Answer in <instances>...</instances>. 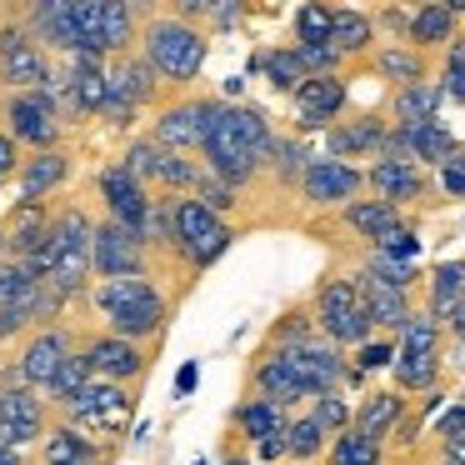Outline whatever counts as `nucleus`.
I'll return each instance as SVG.
<instances>
[{
  "label": "nucleus",
  "mask_w": 465,
  "mask_h": 465,
  "mask_svg": "<svg viewBox=\"0 0 465 465\" xmlns=\"http://www.w3.org/2000/svg\"><path fill=\"white\" fill-rule=\"evenodd\" d=\"M275 141H281V135L271 131V115L265 111H255V105H245V101L241 105L225 101L221 121H215L211 141H205V151H201V161H205V171L221 175L225 185L245 191L261 171H271Z\"/></svg>",
  "instance_id": "1"
},
{
  "label": "nucleus",
  "mask_w": 465,
  "mask_h": 465,
  "mask_svg": "<svg viewBox=\"0 0 465 465\" xmlns=\"http://www.w3.org/2000/svg\"><path fill=\"white\" fill-rule=\"evenodd\" d=\"M141 55L151 61V71L161 75L171 91H185V85L201 75L205 55H211V41H205L201 25H185L175 11H151L141 31Z\"/></svg>",
  "instance_id": "2"
},
{
  "label": "nucleus",
  "mask_w": 465,
  "mask_h": 465,
  "mask_svg": "<svg viewBox=\"0 0 465 465\" xmlns=\"http://www.w3.org/2000/svg\"><path fill=\"white\" fill-rule=\"evenodd\" d=\"M311 311H315V325H321V335L331 345H355L361 351L365 341H375V321L365 311L351 275H321L311 291Z\"/></svg>",
  "instance_id": "3"
},
{
  "label": "nucleus",
  "mask_w": 465,
  "mask_h": 465,
  "mask_svg": "<svg viewBox=\"0 0 465 465\" xmlns=\"http://www.w3.org/2000/svg\"><path fill=\"white\" fill-rule=\"evenodd\" d=\"M175 241H181V271L201 275L231 251L235 231L225 225V215L205 211L195 195H175Z\"/></svg>",
  "instance_id": "4"
},
{
  "label": "nucleus",
  "mask_w": 465,
  "mask_h": 465,
  "mask_svg": "<svg viewBox=\"0 0 465 465\" xmlns=\"http://www.w3.org/2000/svg\"><path fill=\"white\" fill-rule=\"evenodd\" d=\"M155 95H161V75L151 71V61H145L141 51L135 55H111L105 61V121L115 125V131H125V125L135 121V111L141 105H151Z\"/></svg>",
  "instance_id": "5"
},
{
  "label": "nucleus",
  "mask_w": 465,
  "mask_h": 465,
  "mask_svg": "<svg viewBox=\"0 0 465 465\" xmlns=\"http://www.w3.org/2000/svg\"><path fill=\"white\" fill-rule=\"evenodd\" d=\"M221 111H225V101H215V95H185V101H171L161 115H155L151 141L165 145V151H175V155L205 151V141H211Z\"/></svg>",
  "instance_id": "6"
},
{
  "label": "nucleus",
  "mask_w": 465,
  "mask_h": 465,
  "mask_svg": "<svg viewBox=\"0 0 465 465\" xmlns=\"http://www.w3.org/2000/svg\"><path fill=\"white\" fill-rule=\"evenodd\" d=\"M135 411V385H115L95 375L71 405H61V425H75V430H101V435H121L125 420Z\"/></svg>",
  "instance_id": "7"
},
{
  "label": "nucleus",
  "mask_w": 465,
  "mask_h": 465,
  "mask_svg": "<svg viewBox=\"0 0 465 465\" xmlns=\"http://www.w3.org/2000/svg\"><path fill=\"white\" fill-rule=\"evenodd\" d=\"M0 121L15 135V145H31L41 151H61V105L51 101V91H15L0 101Z\"/></svg>",
  "instance_id": "8"
},
{
  "label": "nucleus",
  "mask_w": 465,
  "mask_h": 465,
  "mask_svg": "<svg viewBox=\"0 0 465 465\" xmlns=\"http://www.w3.org/2000/svg\"><path fill=\"white\" fill-rule=\"evenodd\" d=\"M361 191H371V175L355 171V165L331 161V155H315V161L305 165V181H301L305 205H321V211H345V205L361 201Z\"/></svg>",
  "instance_id": "9"
},
{
  "label": "nucleus",
  "mask_w": 465,
  "mask_h": 465,
  "mask_svg": "<svg viewBox=\"0 0 465 465\" xmlns=\"http://www.w3.org/2000/svg\"><path fill=\"white\" fill-rule=\"evenodd\" d=\"M95 275H101V281L151 275V251H145L141 231H131V225L105 215V221L95 225Z\"/></svg>",
  "instance_id": "10"
},
{
  "label": "nucleus",
  "mask_w": 465,
  "mask_h": 465,
  "mask_svg": "<svg viewBox=\"0 0 465 465\" xmlns=\"http://www.w3.org/2000/svg\"><path fill=\"white\" fill-rule=\"evenodd\" d=\"M75 351H81V345L71 341V331H65V325H41L35 335H25L21 355H15V371H21V381L31 385V391L45 395V385L61 375V365L71 361Z\"/></svg>",
  "instance_id": "11"
},
{
  "label": "nucleus",
  "mask_w": 465,
  "mask_h": 465,
  "mask_svg": "<svg viewBox=\"0 0 465 465\" xmlns=\"http://www.w3.org/2000/svg\"><path fill=\"white\" fill-rule=\"evenodd\" d=\"M81 351L91 355V365H95V375H101V381L141 385L145 375H151V355H155V345H131V341H121V335L101 331V335H85Z\"/></svg>",
  "instance_id": "12"
},
{
  "label": "nucleus",
  "mask_w": 465,
  "mask_h": 465,
  "mask_svg": "<svg viewBox=\"0 0 465 465\" xmlns=\"http://www.w3.org/2000/svg\"><path fill=\"white\" fill-rule=\"evenodd\" d=\"M95 191H101L105 215H111V221L131 225V231H145V221H151V211H155V191H145V185L135 181L121 161L105 165V171L95 175Z\"/></svg>",
  "instance_id": "13"
},
{
  "label": "nucleus",
  "mask_w": 465,
  "mask_h": 465,
  "mask_svg": "<svg viewBox=\"0 0 465 465\" xmlns=\"http://www.w3.org/2000/svg\"><path fill=\"white\" fill-rule=\"evenodd\" d=\"M351 281H355V291H361L365 311H371V321H375V335H395V341H401V331L411 325V315H415V311H411V295L381 285L371 271H365V265L351 275Z\"/></svg>",
  "instance_id": "14"
},
{
  "label": "nucleus",
  "mask_w": 465,
  "mask_h": 465,
  "mask_svg": "<svg viewBox=\"0 0 465 465\" xmlns=\"http://www.w3.org/2000/svg\"><path fill=\"white\" fill-rule=\"evenodd\" d=\"M385 141H391V121L381 115H361V121H335L325 131V151L331 161H355V155H385Z\"/></svg>",
  "instance_id": "15"
},
{
  "label": "nucleus",
  "mask_w": 465,
  "mask_h": 465,
  "mask_svg": "<svg viewBox=\"0 0 465 465\" xmlns=\"http://www.w3.org/2000/svg\"><path fill=\"white\" fill-rule=\"evenodd\" d=\"M345 101H351V91H345L341 75H315V81L301 85V95H295V111H301V131H331L335 115L345 111Z\"/></svg>",
  "instance_id": "16"
},
{
  "label": "nucleus",
  "mask_w": 465,
  "mask_h": 465,
  "mask_svg": "<svg viewBox=\"0 0 465 465\" xmlns=\"http://www.w3.org/2000/svg\"><path fill=\"white\" fill-rule=\"evenodd\" d=\"M291 420H295V415L285 411V405L265 401V395H251V401H241L231 411V425L241 430L245 445H255V450H261V445H271V440H285Z\"/></svg>",
  "instance_id": "17"
},
{
  "label": "nucleus",
  "mask_w": 465,
  "mask_h": 465,
  "mask_svg": "<svg viewBox=\"0 0 465 465\" xmlns=\"http://www.w3.org/2000/svg\"><path fill=\"white\" fill-rule=\"evenodd\" d=\"M25 15V31H31V41L41 45V51L51 55H75V21H71V0H41V5H31Z\"/></svg>",
  "instance_id": "18"
},
{
  "label": "nucleus",
  "mask_w": 465,
  "mask_h": 465,
  "mask_svg": "<svg viewBox=\"0 0 465 465\" xmlns=\"http://www.w3.org/2000/svg\"><path fill=\"white\" fill-rule=\"evenodd\" d=\"M5 231H11V261L25 265L35 261V255L51 245V231H55V211L45 201H25L21 211L5 221Z\"/></svg>",
  "instance_id": "19"
},
{
  "label": "nucleus",
  "mask_w": 465,
  "mask_h": 465,
  "mask_svg": "<svg viewBox=\"0 0 465 465\" xmlns=\"http://www.w3.org/2000/svg\"><path fill=\"white\" fill-rule=\"evenodd\" d=\"M365 175H371V191L381 195V201H391L395 211L430 195V181H425V171L415 161H375Z\"/></svg>",
  "instance_id": "20"
},
{
  "label": "nucleus",
  "mask_w": 465,
  "mask_h": 465,
  "mask_svg": "<svg viewBox=\"0 0 465 465\" xmlns=\"http://www.w3.org/2000/svg\"><path fill=\"white\" fill-rule=\"evenodd\" d=\"M155 301H165L161 295V285L151 281V275H125V281H95L91 285V305L111 321V315H121V311H141V305H155Z\"/></svg>",
  "instance_id": "21"
},
{
  "label": "nucleus",
  "mask_w": 465,
  "mask_h": 465,
  "mask_svg": "<svg viewBox=\"0 0 465 465\" xmlns=\"http://www.w3.org/2000/svg\"><path fill=\"white\" fill-rule=\"evenodd\" d=\"M440 81H420V85H401V91L391 95V125L395 131H415V125H430L435 115H440Z\"/></svg>",
  "instance_id": "22"
},
{
  "label": "nucleus",
  "mask_w": 465,
  "mask_h": 465,
  "mask_svg": "<svg viewBox=\"0 0 465 465\" xmlns=\"http://www.w3.org/2000/svg\"><path fill=\"white\" fill-rule=\"evenodd\" d=\"M371 65H375V75L381 81H391L395 91L401 85H420V81H430V61H425L415 45H405V41H391V45H381V51L371 55Z\"/></svg>",
  "instance_id": "23"
},
{
  "label": "nucleus",
  "mask_w": 465,
  "mask_h": 465,
  "mask_svg": "<svg viewBox=\"0 0 465 465\" xmlns=\"http://www.w3.org/2000/svg\"><path fill=\"white\" fill-rule=\"evenodd\" d=\"M401 420H405V395L401 391H375V395H365V401H361L351 430H361V435H371V440L385 445Z\"/></svg>",
  "instance_id": "24"
},
{
  "label": "nucleus",
  "mask_w": 465,
  "mask_h": 465,
  "mask_svg": "<svg viewBox=\"0 0 465 465\" xmlns=\"http://www.w3.org/2000/svg\"><path fill=\"white\" fill-rule=\"evenodd\" d=\"M41 465H101V445L75 425H51L41 440Z\"/></svg>",
  "instance_id": "25"
},
{
  "label": "nucleus",
  "mask_w": 465,
  "mask_h": 465,
  "mask_svg": "<svg viewBox=\"0 0 465 465\" xmlns=\"http://www.w3.org/2000/svg\"><path fill=\"white\" fill-rule=\"evenodd\" d=\"M21 195L25 201H45L51 191H61L65 181H71V155L65 151H41V155H31V161L21 165Z\"/></svg>",
  "instance_id": "26"
},
{
  "label": "nucleus",
  "mask_w": 465,
  "mask_h": 465,
  "mask_svg": "<svg viewBox=\"0 0 465 465\" xmlns=\"http://www.w3.org/2000/svg\"><path fill=\"white\" fill-rule=\"evenodd\" d=\"M341 221L351 225V231L361 235V241L381 245L385 235H395V231L405 225V215L395 211L391 201H381V195H375V201H355V205H345V211H341Z\"/></svg>",
  "instance_id": "27"
},
{
  "label": "nucleus",
  "mask_w": 465,
  "mask_h": 465,
  "mask_svg": "<svg viewBox=\"0 0 465 465\" xmlns=\"http://www.w3.org/2000/svg\"><path fill=\"white\" fill-rule=\"evenodd\" d=\"M460 301H465V261H440L430 275H425V311L445 325Z\"/></svg>",
  "instance_id": "28"
},
{
  "label": "nucleus",
  "mask_w": 465,
  "mask_h": 465,
  "mask_svg": "<svg viewBox=\"0 0 465 465\" xmlns=\"http://www.w3.org/2000/svg\"><path fill=\"white\" fill-rule=\"evenodd\" d=\"M450 41H455V11L450 5H420V11L411 15V41L405 45H415L420 55L450 51Z\"/></svg>",
  "instance_id": "29"
},
{
  "label": "nucleus",
  "mask_w": 465,
  "mask_h": 465,
  "mask_svg": "<svg viewBox=\"0 0 465 465\" xmlns=\"http://www.w3.org/2000/svg\"><path fill=\"white\" fill-rule=\"evenodd\" d=\"M145 15L151 11H135L125 0H105V55H135L145 31Z\"/></svg>",
  "instance_id": "30"
},
{
  "label": "nucleus",
  "mask_w": 465,
  "mask_h": 465,
  "mask_svg": "<svg viewBox=\"0 0 465 465\" xmlns=\"http://www.w3.org/2000/svg\"><path fill=\"white\" fill-rule=\"evenodd\" d=\"M255 71H265V81H271L275 91H285V95H301V85L311 81V71H305V61H301L295 45H275V51L255 55Z\"/></svg>",
  "instance_id": "31"
},
{
  "label": "nucleus",
  "mask_w": 465,
  "mask_h": 465,
  "mask_svg": "<svg viewBox=\"0 0 465 465\" xmlns=\"http://www.w3.org/2000/svg\"><path fill=\"white\" fill-rule=\"evenodd\" d=\"M71 21H75V55H105V0H71Z\"/></svg>",
  "instance_id": "32"
},
{
  "label": "nucleus",
  "mask_w": 465,
  "mask_h": 465,
  "mask_svg": "<svg viewBox=\"0 0 465 465\" xmlns=\"http://www.w3.org/2000/svg\"><path fill=\"white\" fill-rule=\"evenodd\" d=\"M395 375V391L401 395H430L440 391V355H401V361L391 365Z\"/></svg>",
  "instance_id": "33"
},
{
  "label": "nucleus",
  "mask_w": 465,
  "mask_h": 465,
  "mask_svg": "<svg viewBox=\"0 0 465 465\" xmlns=\"http://www.w3.org/2000/svg\"><path fill=\"white\" fill-rule=\"evenodd\" d=\"M331 45L341 55H365L375 45V15L365 11H335V31H331Z\"/></svg>",
  "instance_id": "34"
},
{
  "label": "nucleus",
  "mask_w": 465,
  "mask_h": 465,
  "mask_svg": "<svg viewBox=\"0 0 465 465\" xmlns=\"http://www.w3.org/2000/svg\"><path fill=\"white\" fill-rule=\"evenodd\" d=\"M91 381H95V365H91V355H85V351H75L71 361L61 365V375H55V381L45 385V401H51V411H61V405H71V401H75V395H81Z\"/></svg>",
  "instance_id": "35"
},
{
  "label": "nucleus",
  "mask_w": 465,
  "mask_h": 465,
  "mask_svg": "<svg viewBox=\"0 0 465 465\" xmlns=\"http://www.w3.org/2000/svg\"><path fill=\"white\" fill-rule=\"evenodd\" d=\"M165 155H171L165 145H155L151 135H141V141H131L121 151V165L145 185V191H155V185H161V171H165Z\"/></svg>",
  "instance_id": "36"
},
{
  "label": "nucleus",
  "mask_w": 465,
  "mask_h": 465,
  "mask_svg": "<svg viewBox=\"0 0 465 465\" xmlns=\"http://www.w3.org/2000/svg\"><path fill=\"white\" fill-rule=\"evenodd\" d=\"M325 445H331V435H325V430H321V420H315V415L305 411V415H295L291 430H285V460H295V465L321 460Z\"/></svg>",
  "instance_id": "37"
},
{
  "label": "nucleus",
  "mask_w": 465,
  "mask_h": 465,
  "mask_svg": "<svg viewBox=\"0 0 465 465\" xmlns=\"http://www.w3.org/2000/svg\"><path fill=\"white\" fill-rule=\"evenodd\" d=\"M445 351V325L430 311H415L411 325L401 331V355H440Z\"/></svg>",
  "instance_id": "38"
},
{
  "label": "nucleus",
  "mask_w": 465,
  "mask_h": 465,
  "mask_svg": "<svg viewBox=\"0 0 465 465\" xmlns=\"http://www.w3.org/2000/svg\"><path fill=\"white\" fill-rule=\"evenodd\" d=\"M381 455H385L381 440H371V435H361V430H345L331 440L325 465H381Z\"/></svg>",
  "instance_id": "39"
},
{
  "label": "nucleus",
  "mask_w": 465,
  "mask_h": 465,
  "mask_svg": "<svg viewBox=\"0 0 465 465\" xmlns=\"http://www.w3.org/2000/svg\"><path fill=\"white\" fill-rule=\"evenodd\" d=\"M335 11L331 5H301L295 11V45H331Z\"/></svg>",
  "instance_id": "40"
},
{
  "label": "nucleus",
  "mask_w": 465,
  "mask_h": 465,
  "mask_svg": "<svg viewBox=\"0 0 465 465\" xmlns=\"http://www.w3.org/2000/svg\"><path fill=\"white\" fill-rule=\"evenodd\" d=\"M365 271H371L381 285H391V291H405V295H411V285H415V281H420V265L391 261V255H381V251L365 255Z\"/></svg>",
  "instance_id": "41"
},
{
  "label": "nucleus",
  "mask_w": 465,
  "mask_h": 465,
  "mask_svg": "<svg viewBox=\"0 0 465 465\" xmlns=\"http://www.w3.org/2000/svg\"><path fill=\"white\" fill-rule=\"evenodd\" d=\"M311 415L321 420V430L331 435V440H335V435H345V430L355 425V411H351V401H345L341 391H335V395H321V401H311Z\"/></svg>",
  "instance_id": "42"
},
{
  "label": "nucleus",
  "mask_w": 465,
  "mask_h": 465,
  "mask_svg": "<svg viewBox=\"0 0 465 465\" xmlns=\"http://www.w3.org/2000/svg\"><path fill=\"white\" fill-rule=\"evenodd\" d=\"M201 165H205V161H201ZM195 201H201L205 211L225 215V211H235V201H241V191H235V185H225L221 175L201 171V181H195Z\"/></svg>",
  "instance_id": "43"
},
{
  "label": "nucleus",
  "mask_w": 465,
  "mask_h": 465,
  "mask_svg": "<svg viewBox=\"0 0 465 465\" xmlns=\"http://www.w3.org/2000/svg\"><path fill=\"white\" fill-rule=\"evenodd\" d=\"M401 361V341H391V335H375V341H365L361 351H355V371L371 375V371H385V365Z\"/></svg>",
  "instance_id": "44"
},
{
  "label": "nucleus",
  "mask_w": 465,
  "mask_h": 465,
  "mask_svg": "<svg viewBox=\"0 0 465 465\" xmlns=\"http://www.w3.org/2000/svg\"><path fill=\"white\" fill-rule=\"evenodd\" d=\"M31 285H35V275L25 271V265H15V261H11V265H0V311H11V305L21 301Z\"/></svg>",
  "instance_id": "45"
},
{
  "label": "nucleus",
  "mask_w": 465,
  "mask_h": 465,
  "mask_svg": "<svg viewBox=\"0 0 465 465\" xmlns=\"http://www.w3.org/2000/svg\"><path fill=\"white\" fill-rule=\"evenodd\" d=\"M295 51H301L311 81H315V75H341V61H345V55L335 51V45H295Z\"/></svg>",
  "instance_id": "46"
},
{
  "label": "nucleus",
  "mask_w": 465,
  "mask_h": 465,
  "mask_svg": "<svg viewBox=\"0 0 465 465\" xmlns=\"http://www.w3.org/2000/svg\"><path fill=\"white\" fill-rule=\"evenodd\" d=\"M371 251L391 255V261H405V265H415V255H420V235H415L411 225H401V231H395V235H385L381 245H371Z\"/></svg>",
  "instance_id": "47"
},
{
  "label": "nucleus",
  "mask_w": 465,
  "mask_h": 465,
  "mask_svg": "<svg viewBox=\"0 0 465 465\" xmlns=\"http://www.w3.org/2000/svg\"><path fill=\"white\" fill-rule=\"evenodd\" d=\"M460 435H465V411H460V405H450V411L435 415V425H430V440L435 445H450V440H460Z\"/></svg>",
  "instance_id": "48"
},
{
  "label": "nucleus",
  "mask_w": 465,
  "mask_h": 465,
  "mask_svg": "<svg viewBox=\"0 0 465 465\" xmlns=\"http://www.w3.org/2000/svg\"><path fill=\"white\" fill-rule=\"evenodd\" d=\"M21 165H25V155H21V145H15V135L0 131V185L15 181V175H21Z\"/></svg>",
  "instance_id": "49"
},
{
  "label": "nucleus",
  "mask_w": 465,
  "mask_h": 465,
  "mask_svg": "<svg viewBox=\"0 0 465 465\" xmlns=\"http://www.w3.org/2000/svg\"><path fill=\"white\" fill-rule=\"evenodd\" d=\"M440 191L455 195V201H465V145L455 151L450 165H440Z\"/></svg>",
  "instance_id": "50"
},
{
  "label": "nucleus",
  "mask_w": 465,
  "mask_h": 465,
  "mask_svg": "<svg viewBox=\"0 0 465 465\" xmlns=\"http://www.w3.org/2000/svg\"><path fill=\"white\" fill-rule=\"evenodd\" d=\"M440 91L450 95V101L465 105V65H460V71H445V75H440Z\"/></svg>",
  "instance_id": "51"
},
{
  "label": "nucleus",
  "mask_w": 465,
  "mask_h": 465,
  "mask_svg": "<svg viewBox=\"0 0 465 465\" xmlns=\"http://www.w3.org/2000/svg\"><path fill=\"white\" fill-rule=\"evenodd\" d=\"M445 335H450V341H465V301L450 311V321H445Z\"/></svg>",
  "instance_id": "52"
},
{
  "label": "nucleus",
  "mask_w": 465,
  "mask_h": 465,
  "mask_svg": "<svg viewBox=\"0 0 465 465\" xmlns=\"http://www.w3.org/2000/svg\"><path fill=\"white\" fill-rule=\"evenodd\" d=\"M195 375H201L195 365H181V375H175V391H181V395H191V391H195Z\"/></svg>",
  "instance_id": "53"
},
{
  "label": "nucleus",
  "mask_w": 465,
  "mask_h": 465,
  "mask_svg": "<svg viewBox=\"0 0 465 465\" xmlns=\"http://www.w3.org/2000/svg\"><path fill=\"white\" fill-rule=\"evenodd\" d=\"M415 465H455V460H450V455L440 450V445H435V450H430V455H420V460H415Z\"/></svg>",
  "instance_id": "54"
},
{
  "label": "nucleus",
  "mask_w": 465,
  "mask_h": 465,
  "mask_svg": "<svg viewBox=\"0 0 465 465\" xmlns=\"http://www.w3.org/2000/svg\"><path fill=\"white\" fill-rule=\"evenodd\" d=\"M440 450H445V455H450V460H455V465H465V435H460V440H450V445H440Z\"/></svg>",
  "instance_id": "55"
},
{
  "label": "nucleus",
  "mask_w": 465,
  "mask_h": 465,
  "mask_svg": "<svg viewBox=\"0 0 465 465\" xmlns=\"http://www.w3.org/2000/svg\"><path fill=\"white\" fill-rule=\"evenodd\" d=\"M0 265H11V231H5V221H0Z\"/></svg>",
  "instance_id": "56"
},
{
  "label": "nucleus",
  "mask_w": 465,
  "mask_h": 465,
  "mask_svg": "<svg viewBox=\"0 0 465 465\" xmlns=\"http://www.w3.org/2000/svg\"><path fill=\"white\" fill-rule=\"evenodd\" d=\"M0 465H25V460H21L15 450H0Z\"/></svg>",
  "instance_id": "57"
},
{
  "label": "nucleus",
  "mask_w": 465,
  "mask_h": 465,
  "mask_svg": "<svg viewBox=\"0 0 465 465\" xmlns=\"http://www.w3.org/2000/svg\"><path fill=\"white\" fill-rule=\"evenodd\" d=\"M455 405H460V411H465V395H460V401H455Z\"/></svg>",
  "instance_id": "58"
}]
</instances>
